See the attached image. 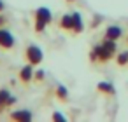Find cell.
Masks as SVG:
<instances>
[{
    "mask_svg": "<svg viewBox=\"0 0 128 122\" xmlns=\"http://www.w3.org/2000/svg\"><path fill=\"white\" fill-rule=\"evenodd\" d=\"M53 119H54V120H63V115H62V113H54Z\"/></svg>",
    "mask_w": 128,
    "mask_h": 122,
    "instance_id": "13",
    "label": "cell"
},
{
    "mask_svg": "<svg viewBox=\"0 0 128 122\" xmlns=\"http://www.w3.org/2000/svg\"><path fill=\"white\" fill-rule=\"evenodd\" d=\"M98 89H100V91H109V92L112 91V87H110L109 84H100V85H98Z\"/></svg>",
    "mask_w": 128,
    "mask_h": 122,
    "instance_id": "12",
    "label": "cell"
},
{
    "mask_svg": "<svg viewBox=\"0 0 128 122\" xmlns=\"http://www.w3.org/2000/svg\"><path fill=\"white\" fill-rule=\"evenodd\" d=\"M14 103V98L11 96V92L7 89H2L0 91V108L2 106H7V105H12Z\"/></svg>",
    "mask_w": 128,
    "mask_h": 122,
    "instance_id": "5",
    "label": "cell"
},
{
    "mask_svg": "<svg viewBox=\"0 0 128 122\" xmlns=\"http://www.w3.org/2000/svg\"><path fill=\"white\" fill-rule=\"evenodd\" d=\"M32 77H34L32 66H30V65H28V66H23V70L20 72V79H21L23 82H28V80H32Z\"/></svg>",
    "mask_w": 128,
    "mask_h": 122,
    "instance_id": "7",
    "label": "cell"
},
{
    "mask_svg": "<svg viewBox=\"0 0 128 122\" xmlns=\"http://www.w3.org/2000/svg\"><path fill=\"white\" fill-rule=\"evenodd\" d=\"M4 23H6V18H4V16H0V26H2Z\"/></svg>",
    "mask_w": 128,
    "mask_h": 122,
    "instance_id": "16",
    "label": "cell"
},
{
    "mask_svg": "<svg viewBox=\"0 0 128 122\" xmlns=\"http://www.w3.org/2000/svg\"><path fill=\"white\" fill-rule=\"evenodd\" d=\"M121 37V28L119 26H109L107 32H105V39L107 40H116Z\"/></svg>",
    "mask_w": 128,
    "mask_h": 122,
    "instance_id": "6",
    "label": "cell"
},
{
    "mask_svg": "<svg viewBox=\"0 0 128 122\" xmlns=\"http://www.w3.org/2000/svg\"><path fill=\"white\" fill-rule=\"evenodd\" d=\"M60 96H62V98H65V96H67V94H65V89H63V87H60Z\"/></svg>",
    "mask_w": 128,
    "mask_h": 122,
    "instance_id": "14",
    "label": "cell"
},
{
    "mask_svg": "<svg viewBox=\"0 0 128 122\" xmlns=\"http://www.w3.org/2000/svg\"><path fill=\"white\" fill-rule=\"evenodd\" d=\"M11 119H14V120H30V119H32V113L26 112V110L12 112V113H11Z\"/></svg>",
    "mask_w": 128,
    "mask_h": 122,
    "instance_id": "8",
    "label": "cell"
},
{
    "mask_svg": "<svg viewBox=\"0 0 128 122\" xmlns=\"http://www.w3.org/2000/svg\"><path fill=\"white\" fill-rule=\"evenodd\" d=\"M114 52H116V42L105 39L104 44H100L98 47H95V51H93V58H98L100 61H107L109 58L114 56Z\"/></svg>",
    "mask_w": 128,
    "mask_h": 122,
    "instance_id": "1",
    "label": "cell"
},
{
    "mask_svg": "<svg viewBox=\"0 0 128 122\" xmlns=\"http://www.w3.org/2000/svg\"><path fill=\"white\" fill-rule=\"evenodd\" d=\"M49 21H51V12H49L46 7L37 9V12H35V30H37V32H42L44 26H46Z\"/></svg>",
    "mask_w": 128,
    "mask_h": 122,
    "instance_id": "2",
    "label": "cell"
},
{
    "mask_svg": "<svg viewBox=\"0 0 128 122\" xmlns=\"http://www.w3.org/2000/svg\"><path fill=\"white\" fill-rule=\"evenodd\" d=\"M81 28H82L81 18H79V14H74V30L76 32H81Z\"/></svg>",
    "mask_w": 128,
    "mask_h": 122,
    "instance_id": "10",
    "label": "cell"
},
{
    "mask_svg": "<svg viewBox=\"0 0 128 122\" xmlns=\"http://www.w3.org/2000/svg\"><path fill=\"white\" fill-rule=\"evenodd\" d=\"M62 26L67 28V30H72V28H74V14H72V16H70V14L63 16V18H62Z\"/></svg>",
    "mask_w": 128,
    "mask_h": 122,
    "instance_id": "9",
    "label": "cell"
},
{
    "mask_svg": "<svg viewBox=\"0 0 128 122\" xmlns=\"http://www.w3.org/2000/svg\"><path fill=\"white\" fill-rule=\"evenodd\" d=\"M26 59L30 61V65H39L42 61V51L37 45H30L26 49Z\"/></svg>",
    "mask_w": 128,
    "mask_h": 122,
    "instance_id": "3",
    "label": "cell"
},
{
    "mask_svg": "<svg viewBox=\"0 0 128 122\" xmlns=\"http://www.w3.org/2000/svg\"><path fill=\"white\" fill-rule=\"evenodd\" d=\"M35 77H37V79H42V77H44V72H37V75H35Z\"/></svg>",
    "mask_w": 128,
    "mask_h": 122,
    "instance_id": "15",
    "label": "cell"
},
{
    "mask_svg": "<svg viewBox=\"0 0 128 122\" xmlns=\"http://www.w3.org/2000/svg\"><path fill=\"white\" fill-rule=\"evenodd\" d=\"M0 47L2 49H11L14 47V37L11 32L4 30V28H0Z\"/></svg>",
    "mask_w": 128,
    "mask_h": 122,
    "instance_id": "4",
    "label": "cell"
},
{
    "mask_svg": "<svg viewBox=\"0 0 128 122\" xmlns=\"http://www.w3.org/2000/svg\"><path fill=\"white\" fill-rule=\"evenodd\" d=\"M126 61H128V52H121L119 58H118V63H119V65H124Z\"/></svg>",
    "mask_w": 128,
    "mask_h": 122,
    "instance_id": "11",
    "label": "cell"
},
{
    "mask_svg": "<svg viewBox=\"0 0 128 122\" xmlns=\"http://www.w3.org/2000/svg\"><path fill=\"white\" fill-rule=\"evenodd\" d=\"M4 7H6V5H4V2H2V0H0V12L4 11Z\"/></svg>",
    "mask_w": 128,
    "mask_h": 122,
    "instance_id": "17",
    "label": "cell"
}]
</instances>
